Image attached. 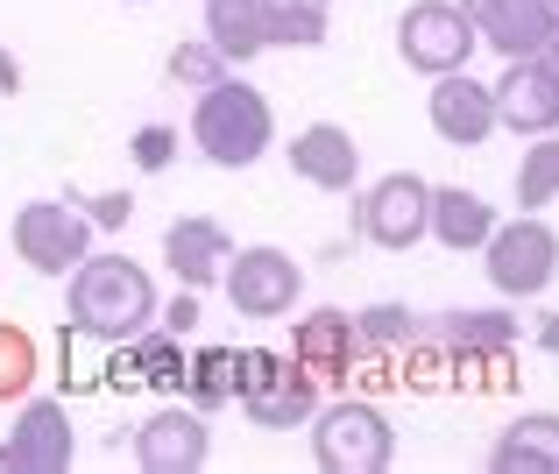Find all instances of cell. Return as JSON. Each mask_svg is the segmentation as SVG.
Returning a JSON list of instances; mask_svg holds the SVG:
<instances>
[{
	"mask_svg": "<svg viewBox=\"0 0 559 474\" xmlns=\"http://www.w3.org/2000/svg\"><path fill=\"white\" fill-rule=\"evenodd\" d=\"M290 170L305 177L312 191H333V199H347V191L361 185V142L347 135L341 121H312V128H298L290 135Z\"/></svg>",
	"mask_w": 559,
	"mask_h": 474,
	"instance_id": "15",
	"label": "cell"
},
{
	"mask_svg": "<svg viewBox=\"0 0 559 474\" xmlns=\"http://www.w3.org/2000/svg\"><path fill=\"white\" fill-rule=\"evenodd\" d=\"M475 22H467L461 0H411L404 14H396V57H404L411 71H425V79H439V71H467V57H475Z\"/></svg>",
	"mask_w": 559,
	"mask_h": 474,
	"instance_id": "8",
	"label": "cell"
},
{
	"mask_svg": "<svg viewBox=\"0 0 559 474\" xmlns=\"http://www.w3.org/2000/svg\"><path fill=\"white\" fill-rule=\"evenodd\" d=\"M425 114H432V135L453 142V150H481L496 135V93L481 79H467V71H439Z\"/></svg>",
	"mask_w": 559,
	"mask_h": 474,
	"instance_id": "13",
	"label": "cell"
},
{
	"mask_svg": "<svg viewBox=\"0 0 559 474\" xmlns=\"http://www.w3.org/2000/svg\"><path fill=\"white\" fill-rule=\"evenodd\" d=\"M185 362L191 354L178 347V333H164V325H142L135 333V376H142V390H156V396H178L185 390Z\"/></svg>",
	"mask_w": 559,
	"mask_h": 474,
	"instance_id": "25",
	"label": "cell"
},
{
	"mask_svg": "<svg viewBox=\"0 0 559 474\" xmlns=\"http://www.w3.org/2000/svg\"><path fill=\"white\" fill-rule=\"evenodd\" d=\"M425 220H432V185H425L418 170L376 177L355 205V234L369 248H382V256H411V248L425 241Z\"/></svg>",
	"mask_w": 559,
	"mask_h": 474,
	"instance_id": "6",
	"label": "cell"
},
{
	"mask_svg": "<svg viewBox=\"0 0 559 474\" xmlns=\"http://www.w3.org/2000/svg\"><path fill=\"white\" fill-rule=\"evenodd\" d=\"M489 234H496V205L481 199V191H467V185H432V220H425V241L467 256V248H481Z\"/></svg>",
	"mask_w": 559,
	"mask_h": 474,
	"instance_id": "18",
	"label": "cell"
},
{
	"mask_svg": "<svg viewBox=\"0 0 559 474\" xmlns=\"http://www.w3.org/2000/svg\"><path fill=\"white\" fill-rule=\"evenodd\" d=\"M234 390H241V354H234V347H205V354L185 362V404L191 411L234 404Z\"/></svg>",
	"mask_w": 559,
	"mask_h": 474,
	"instance_id": "22",
	"label": "cell"
},
{
	"mask_svg": "<svg viewBox=\"0 0 559 474\" xmlns=\"http://www.w3.org/2000/svg\"><path fill=\"white\" fill-rule=\"evenodd\" d=\"M355 333H361V354L390 362V354L418 333V312H411V305H369V312H355Z\"/></svg>",
	"mask_w": 559,
	"mask_h": 474,
	"instance_id": "28",
	"label": "cell"
},
{
	"mask_svg": "<svg viewBox=\"0 0 559 474\" xmlns=\"http://www.w3.org/2000/svg\"><path fill=\"white\" fill-rule=\"evenodd\" d=\"M227 71H234V64L213 50V43H205V36H191V43H178V50H170L164 79H170V85H185V93H205V85H213V79H227Z\"/></svg>",
	"mask_w": 559,
	"mask_h": 474,
	"instance_id": "29",
	"label": "cell"
},
{
	"mask_svg": "<svg viewBox=\"0 0 559 474\" xmlns=\"http://www.w3.org/2000/svg\"><path fill=\"white\" fill-rule=\"evenodd\" d=\"M0 467L8 474H64L71 467V418L50 396H22V418L0 439Z\"/></svg>",
	"mask_w": 559,
	"mask_h": 474,
	"instance_id": "12",
	"label": "cell"
},
{
	"mask_svg": "<svg viewBox=\"0 0 559 474\" xmlns=\"http://www.w3.org/2000/svg\"><path fill=\"white\" fill-rule=\"evenodd\" d=\"M234 404L262 425V432H290L319 411V376L298 362V354H276V347H241V390Z\"/></svg>",
	"mask_w": 559,
	"mask_h": 474,
	"instance_id": "3",
	"label": "cell"
},
{
	"mask_svg": "<svg viewBox=\"0 0 559 474\" xmlns=\"http://www.w3.org/2000/svg\"><path fill=\"white\" fill-rule=\"evenodd\" d=\"M156 319V284L142 262L128 256H85L71 270V325L93 340H135L142 325Z\"/></svg>",
	"mask_w": 559,
	"mask_h": 474,
	"instance_id": "1",
	"label": "cell"
},
{
	"mask_svg": "<svg viewBox=\"0 0 559 474\" xmlns=\"http://www.w3.org/2000/svg\"><path fill=\"white\" fill-rule=\"evenodd\" d=\"M552 8H559V0H552Z\"/></svg>",
	"mask_w": 559,
	"mask_h": 474,
	"instance_id": "36",
	"label": "cell"
},
{
	"mask_svg": "<svg viewBox=\"0 0 559 474\" xmlns=\"http://www.w3.org/2000/svg\"><path fill=\"white\" fill-rule=\"evenodd\" d=\"M552 199H559V128L538 135L532 150L518 156V205H524V213H546Z\"/></svg>",
	"mask_w": 559,
	"mask_h": 474,
	"instance_id": "26",
	"label": "cell"
},
{
	"mask_svg": "<svg viewBox=\"0 0 559 474\" xmlns=\"http://www.w3.org/2000/svg\"><path fill=\"white\" fill-rule=\"evenodd\" d=\"M156 319H164V333H178V340H185L191 325H199V291L185 284V291H178V298H170V305H164V312H156Z\"/></svg>",
	"mask_w": 559,
	"mask_h": 474,
	"instance_id": "32",
	"label": "cell"
},
{
	"mask_svg": "<svg viewBox=\"0 0 559 474\" xmlns=\"http://www.w3.org/2000/svg\"><path fill=\"white\" fill-rule=\"evenodd\" d=\"M128 156H135V170H170L178 163V128L170 121H150V128H135V142H128Z\"/></svg>",
	"mask_w": 559,
	"mask_h": 474,
	"instance_id": "30",
	"label": "cell"
},
{
	"mask_svg": "<svg viewBox=\"0 0 559 474\" xmlns=\"http://www.w3.org/2000/svg\"><path fill=\"white\" fill-rule=\"evenodd\" d=\"M213 461V432H205V411L191 404H164L135 425V467L142 474H199Z\"/></svg>",
	"mask_w": 559,
	"mask_h": 474,
	"instance_id": "11",
	"label": "cell"
},
{
	"mask_svg": "<svg viewBox=\"0 0 559 474\" xmlns=\"http://www.w3.org/2000/svg\"><path fill=\"white\" fill-rule=\"evenodd\" d=\"M390 362H396L390 382H396V390H411V396H439V390H447V376H453V354H447V340H439V333L432 340L411 333Z\"/></svg>",
	"mask_w": 559,
	"mask_h": 474,
	"instance_id": "23",
	"label": "cell"
},
{
	"mask_svg": "<svg viewBox=\"0 0 559 474\" xmlns=\"http://www.w3.org/2000/svg\"><path fill=\"white\" fill-rule=\"evenodd\" d=\"M14 256L36 276H71L93 256V220L71 199H28V205H14Z\"/></svg>",
	"mask_w": 559,
	"mask_h": 474,
	"instance_id": "7",
	"label": "cell"
},
{
	"mask_svg": "<svg viewBox=\"0 0 559 474\" xmlns=\"http://www.w3.org/2000/svg\"><path fill=\"white\" fill-rule=\"evenodd\" d=\"M489 93H496V128H510V135H552L559 128V64L546 50L503 57V79Z\"/></svg>",
	"mask_w": 559,
	"mask_h": 474,
	"instance_id": "10",
	"label": "cell"
},
{
	"mask_svg": "<svg viewBox=\"0 0 559 474\" xmlns=\"http://www.w3.org/2000/svg\"><path fill=\"white\" fill-rule=\"evenodd\" d=\"M305 425H312V461L326 474H382L396 461L390 418H382L376 404H361V396H347V404H319Z\"/></svg>",
	"mask_w": 559,
	"mask_h": 474,
	"instance_id": "4",
	"label": "cell"
},
{
	"mask_svg": "<svg viewBox=\"0 0 559 474\" xmlns=\"http://www.w3.org/2000/svg\"><path fill=\"white\" fill-rule=\"evenodd\" d=\"M262 8V36L276 50H312L326 43V22H333V0H255Z\"/></svg>",
	"mask_w": 559,
	"mask_h": 474,
	"instance_id": "21",
	"label": "cell"
},
{
	"mask_svg": "<svg viewBox=\"0 0 559 474\" xmlns=\"http://www.w3.org/2000/svg\"><path fill=\"white\" fill-rule=\"evenodd\" d=\"M227 256H234L227 227L205 220V213H185V220L164 227V262L178 270V284H191V291H213L219 276H227Z\"/></svg>",
	"mask_w": 559,
	"mask_h": 474,
	"instance_id": "16",
	"label": "cell"
},
{
	"mask_svg": "<svg viewBox=\"0 0 559 474\" xmlns=\"http://www.w3.org/2000/svg\"><path fill=\"white\" fill-rule=\"evenodd\" d=\"M36 333L14 319H0V404H22L28 390H36Z\"/></svg>",
	"mask_w": 559,
	"mask_h": 474,
	"instance_id": "27",
	"label": "cell"
},
{
	"mask_svg": "<svg viewBox=\"0 0 559 474\" xmlns=\"http://www.w3.org/2000/svg\"><path fill=\"white\" fill-rule=\"evenodd\" d=\"M481 256H489V284L503 298H546L559 276V234L538 213H518V220H496Z\"/></svg>",
	"mask_w": 559,
	"mask_h": 474,
	"instance_id": "5",
	"label": "cell"
},
{
	"mask_svg": "<svg viewBox=\"0 0 559 474\" xmlns=\"http://www.w3.org/2000/svg\"><path fill=\"white\" fill-rule=\"evenodd\" d=\"M290 354H298L305 368H312L319 382H333V376H355L369 354H361V333H355V319L347 312H305L298 325H290Z\"/></svg>",
	"mask_w": 559,
	"mask_h": 474,
	"instance_id": "17",
	"label": "cell"
},
{
	"mask_svg": "<svg viewBox=\"0 0 559 474\" xmlns=\"http://www.w3.org/2000/svg\"><path fill=\"white\" fill-rule=\"evenodd\" d=\"M191 142H199L205 163H219V170H248V163L276 142V114L255 85L227 71V79H213L199 93V107H191Z\"/></svg>",
	"mask_w": 559,
	"mask_h": 474,
	"instance_id": "2",
	"label": "cell"
},
{
	"mask_svg": "<svg viewBox=\"0 0 559 474\" xmlns=\"http://www.w3.org/2000/svg\"><path fill=\"white\" fill-rule=\"evenodd\" d=\"M205 43L241 71L248 57L270 50V36H262V8H255V0H205Z\"/></svg>",
	"mask_w": 559,
	"mask_h": 474,
	"instance_id": "20",
	"label": "cell"
},
{
	"mask_svg": "<svg viewBox=\"0 0 559 474\" xmlns=\"http://www.w3.org/2000/svg\"><path fill=\"white\" fill-rule=\"evenodd\" d=\"M439 340L447 354H518V319L510 312H447L439 319Z\"/></svg>",
	"mask_w": 559,
	"mask_h": 474,
	"instance_id": "24",
	"label": "cell"
},
{
	"mask_svg": "<svg viewBox=\"0 0 559 474\" xmlns=\"http://www.w3.org/2000/svg\"><path fill=\"white\" fill-rule=\"evenodd\" d=\"M532 340H538V347H546V354H559V312H538V325H532Z\"/></svg>",
	"mask_w": 559,
	"mask_h": 474,
	"instance_id": "33",
	"label": "cell"
},
{
	"mask_svg": "<svg viewBox=\"0 0 559 474\" xmlns=\"http://www.w3.org/2000/svg\"><path fill=\"white\" fill-rule=\"evenodd\" d=\"M496 474H559V418L552 411H524L518 425H503V439L489 447Z\"/></svg>",
	"mask_w": 559,
	"mask_h": 474,
	"instance_id": "19",
	"label": "cell"
},
{
	"mask_svg": "<svg viewBox=\"0 0 559 474\" xmlns=\"http://www.w3.org/2000/svg\"><path fill=\"white\" fill-rule=\"evenodd\" d=\"M71 205H85V220H93V227H128V220H135V199H128V191H99V199H85V191H64Z\"/></svg>",
	"mask_w": 559,
	"mask_h": 474,
	"instance_id": "31",
	"label": "cell"
},
{
	"mask_svg": "<svg viewBox=\"0 0 559 474\" xmlns=\"http://www.w3.org/2000/svg\"><path fill=\"white\" fill-rule=\"evenodd\" d=\"M475 36L489 43L496 57H538L559 28V8L552 0H461Z\"/></svg>",
	"mask_w": 559,
	"mask_h": 474,
	"instance_id": "14",
	"label": "cell"
},
{
	"mask_svg": "<svg viewBox=\"0 0 559 474\" xmlns=\"http://www.w3.org/2000/svg\"><path fill=\"white\" fill-rule=\"evenodd\" d=\"M0 93H22V64L8 57V43H0Z\"/></svg>",
	"mask_w": 559,
	"mask_h": 474,
	"instance_id": "34",
	"label": "cell"
},
{
	"mask_svg": "<svg viewBox=\"0 0 559 474\" xmlns=\"http://www.w3.org/2000/svg\"><path fill=\"white\" fill-rule=\"evenodd\" d=\"M546 57H552V64H559V28H552V43H546Z\"/></svg>",
	"mask_w": 559,
	"mask_h": 474,
	"instance_id": "35",
	"label": "cell"
},
{
	"mask_svg": "<svg viewBox=\"0 0 559 474\" xmlns=\"http://www.w3.org/2000/svg\"><path fill=\"white\" fill-rule=\"evenodd\" d=\"M219 284H227V305L241 319H284L290 305L305 298V270L284 256V248H270V241L262 248H234Z\"/></svg>",
	"mask_w": 559,
	"mask_h": 474,
	"instance_id": "9",
	"label": "cell"
}]
</instances>
